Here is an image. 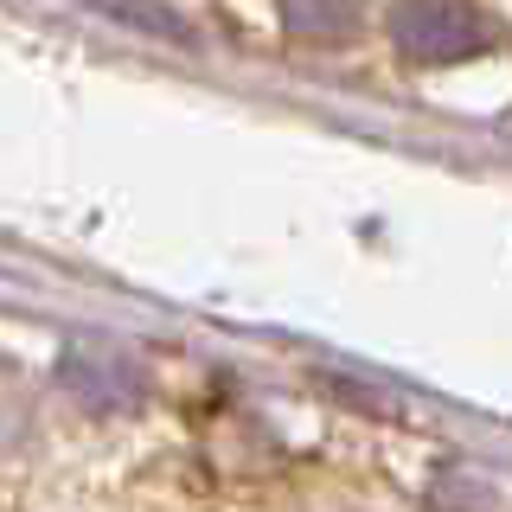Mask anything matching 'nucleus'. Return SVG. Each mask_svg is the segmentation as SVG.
Segmentation results:
<instances>
[{
  "label": "nucleus",
  "instance_id": "3",
  "mask_svg": "<svg viewBox=\"0 0 512 512\" xmlns=\"http://www.w3.org/2000/svg\"><path fill=\"white\" fill-rule=\"evenodd\" d=\"M282 13L301 39H346L359 26V0H282Z\"/></svg>",
  "mask_w": 512,
  "mask_h": 512
},
{
  "label": "nucleus",
  "instance_id": "1",
  "mask_svg": "<svg viewBox=\"0 0 512 512\" xmlns=\"http://www.w3.org/2000/svg\"><path fill=\"white\" fill-rule=\"evenodd\" d=\"M391 45L410 64H468L500 45V26L474 0H404L391 13Z\"/></svg>",
  "mask_w": 512,
  "mask_h": 512
},
{
  "label": "nucleus",
  "instance_id": "2",
  "mask_svg": "<svg viewBox=\"0 0 512 512\" xmlns=\"http://www.w3.org/2000/svg\"><path fill=\"white\" fill-rule=\"evenodd\" d=\"M64 384H71V391H84L96 410L135 404V397H141V372H135V365L116 359V352H90V346H77L71 359H64Z\"/></svg>",
  "mask_w": 512,
  "mask_h": 512
}]
</instances>
